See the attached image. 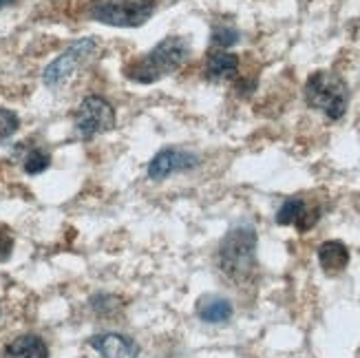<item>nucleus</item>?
<instances>
[{
  "label": "nucleus",
  "instance_id": "5",
  "mask_svg": "<svg viewBox=\"0 0 360 358\" xmlns=\"http://www.w3.org/2000/svg\"><path fill=\"white\" fill-rule=\"evenodd\" d=\"M75 131L82 137H96L115 127V111L104 98L91 96L86 98L73 115Z\"/></svg>",
  "mask_w": 360,
  "mask_h": 358
},
{
  "label": "nucleus",
  "instance_id": "4",
  "mask_svg": "<svg viewBox=\"0 0 360 358\" xmlns=\"http://www.w3.org/2000/svg\"><path fill=\"white\" fill-rule=\"evenodd\" d=\"M155 11V0H102L91 9L93 20L113 27H139Z\"/></svg>",
  "mask_w": 360,
  "mask_h": 358
},
{
  "label": "nucleus",
  "instance_id": "9",
  "mask_svg": "<svg viewBox=\"0 0 360 358\" xmlns=\"http://www.w3.org/2000/svg\"><path fill=\"white\" fill-rule=\"evenodd\" d=\"M89 345L96 350L102 358H137L139 356V345L133 338L124 334H98L89 340Z\"/></svg>",
  "mask_w": 360,
  "mask_h": 358
},
{
  "label": "nucleus",
  "instance_id": "16",
  "mask_svg": "<svg viewBox=\"0 0 360 358\" xmlns=\"http://www.w3.org/2000/svg\"><path fill=\"white\" fill-rule=\"evenodd\" d=\"M20 127V120L9 108H0V142L7 137H11Z\"/></svg>",
  "mask_w": 360,
  "mask_h": 358
},
{
  "label": "nucleus",
  "instance_id": "15",
  "mask_svg": "<svg viewBox=\"0 0 360 358\" xmlns=\"http://www.w3.org/2000/svg\"><path fill=\"white\" fill-rule=\"evenodd\" d=\"M239 42V31L230 27V25H224V27H214L212 31V44L214 46H232Z\"/></svg>",
  "mask_w": 360,
  "mask_h": 358
},
{
  "label": "nucleus",
  "instance_id": "11",
  "mask_svg": "<svg viewBox=\"0 0 360 358\" xmlns=\"http://www.w3.org/2000/svg\"><path fill=\"white\" fill-rule=\"evenodd\" d=\"M5 358H49V350H46L44 340L40 336L25 334L7 345Z\"/></svg>",
  "mask_w": 360,
  "mask_h": 358
},
{
  "label": "nucleus",
  "instance_id": "18",
  "mask_svg": "<svg viewBox=\"0 0 360 358\" xmlns=\"http://www.w3.org/2000/svg\"><path fill=\"white\" fill-rule=\"evenodd\" d=\"M9 3H13V0H0V7H5V5H9Z\"/></svg>",
  "mask_w": 360,
  "mask_h": 358
},
{
  "label": "nucleus",
  "instance_id": "2",
  "mask_svg": "<svg viewBox=\"0 0 360 358\" xmlns=\"http://www.w3.org/2000/svg\"><path fill=\"white\" fill-rule=\"evenodd\" d=\"M219 268L237 283H245L257 268V230L252 226H234L219 245Z\"/></svg>",
  "mask_w": 360,
  "mask_h": 358
},
{
  "label": "nucleus",
  "instance_id": "17",
  "mask_svg": "<svg viewBox=\"0 0 360 358\" xmlns=\"http://www.w3.org/2000/svg\"><path fill=\"white\" fill-rule=\"evenodd\" d=\"M13 252V235L7 226H0V263L7 261Z\"/></svg>",
  "mask_w": 360,
  "mask_h": 358
},
{
  "label": "nucleus",
  "instance_id": "3",
  "mask_svg": "<svg viewBox=\"0 0 360 358\" xmlns=\"http://www.w3.org/2000/svg\"><path fill=\"white\" fill-rule=\"evenodd\" d=\"M305 102L330 120H340L349 106V87L338 73L316 71L305 82Z\"/></svg>",
  "mask_w": 360,
  "mask_h": 358
},
{
  "label": "nucleus",
  "instance_id": "10",
  "mask_svg": "<svg viewBox=\"0 0 360 358\" xmlns=\"http://www.w3.org/2000/svg\"><path fill=\"white\" fill-rule=\"evenodd\" d=\"M319 263L325 274H340L349 266V250L342 241H325L319 245Z\"/></svg>",
  "mask_w": 360,
  "mask_h": 358
},
{
  "label": "nucleus",
  "instance_id": "1",
  "mask_svg": "<svg viewBox=\"0 0 360 358\" xmlns=\"http://www.w3.org/2000/svg\"><path fill=\"white\" fill-rule=\"evenodd\" d=\"M191 56V44L181 36H168L162 40L153 51H148L144 58L135 60L133 65L127 67L129 80L150 84L162 77L175 73Z\"/></svg>",
  "mask_w": 360,
  "mask_h": 358
},
{
  "label": "nucleus",
  "instance_id": "7",
  "mask_svg": "<svg viewBox=\"0 0 360 358\" xmlns=\"http://www.w3.org/2000/svg\"><path fill=\"white\" fill-rule=\"evenodd\" d=\"M199 164V158L191 151L184 148H164L160 151L148 164V177L150 179H166L168 175L181 173V170H191Z\"/></svg>",
  "mask_w": 360,
  "mask_h": 358
},
{
  "label": "nucleus",
  "instance_id": "12",
  "mask_svg": "<svg viewBox=\"0 0 360 358\" xmlns=\"http://www.w3.org/2000/svg\"><path fill=\"white\" fill-rule=\"evenodd\" d=\"M197 314L206 323H226L232 319L234 307L224 297H203L197 305Z\"/></svg>",
  "mask_w": 360,
  "mask_h": 358
},
{
  "label": "nucleus",
  "instance_id": "13",
  "mask_svg": "<svg viewBox=\"0 0 360 358\" xmlns=\"http://www.w3.org/2000/svg\"><path fill=\"white\" fill-rule=\"evenodd\" d=\"M206 71L212 80H232L239 73V56L228 51H217L208 58Z\"/></svg>",
  "mask_w": 360,
  "mask_h": 358
},
{
  "label": "nucleus",
  "instance_id": "8",
  "mask_svg": "<svg viewBox=\"0 0 360 358\" xmlns=\"http://www.w3.org/2000/svg\"><path fill=\"white\" fill-rule=\"evenodd\" d=\"M321 219V208H309L301 197H290L276 212L278 226H296L299 232H307Z\"/></svg>",
  "mask_w": 360,
  "mask_h": 358
},
{
  "label": "nucleus",
  "instance_id": "6",
  "mask_svg": "<svg viewBox=\"0 0 360 358\" xmlns=\"http://www.w3.org/2000/svg\"><path fill=\"white\" fill-rule=\"evenodd\" d=\"M93 51H96V40H93V38H82V40H77L75 44H71L65 53L58 56L51 65L46 67L44 84L51 87V89L62 87L77 69H80V65Z\"/></svg>",
  "mask_w": 360,
  "mask_h": 358
},
{
  "label": "nucleus",
  "instance_id": "14",
  "mask_svg": "<svg viewBox=\"0 0 360 358\" xmlns=\"http://www.w3.org/2000/svg\"><path fill=\"white\" fill-rule=\"evenodd\" d=\"M49 164H51L49 155H46L44 151H40V148H34L25 158V173H29V175H40L42 170L49 168Z\"/></svg>",
  "mask_w": 360,
  "mask_h": 358
}]
</instances>
